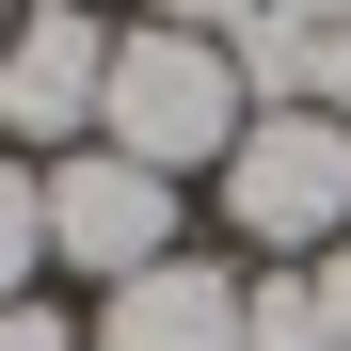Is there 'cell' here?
<instances>
[{
	"mask_svg": "<svg viewBox=\"0 0 351 351\" xmlns=\"http://www.w3.org/2000/svg\"><path fill=\"white\" fill-rule=\"evenodd\" d=\"M96 128H112V160H144V176H223V160H240V128H256L240 48H223V32H160V16H144L128 48H112Z\"/></svg>",
	"mask_w": 351,
	"mask_h": 351,
	"instance_id": "1",
	"label": "cell"
},
{
	"mask_svg": "<svg viewBox=\"0 0 351 351\" xmlns=\"http://www.w3.org/2000/svg\"><path fill=\"white\" fill-rule=\"evenodd\" d=\"M223 223H240L271 271H319L351 240V128L335 112H256L240 160H223Z\"/></svg>",
	"mask_w": 351,
	"mask_h": 351,
	"instance_id": "2",
	"label": "cell"
},
{
	"mask_svg": "<svg viewBox=\"0 0 351 351\" xmlns=\"http://www.w3.org/2000/svg\"><path fill=\"white\" fill-rule=\"evenodd\" d=\"M48 256H64V271H96V287H128V271H160V256H176V176H144V160H112V144H80V160H48Z\"/></svg>",
	"mask_w": 351,
	"mask_h": 351,
	"instance_id": "3",
	"label": "cell"
},
{
	"mask_svg": "<svg viewBox=\"0 0 351 351\" xmlns=\"http://www.w3.org/2000/svg\"><path fill=\"white\" fill-rule=\"evenodd\" d=\"M96 96H112V32L80 16V0H32V16L0 32V128L64 144V128H96Z\"/></svg>",
	"mask_w": 351,
	"mask_h": 351,
	"instance_id": "4",
	"label": "cell"
},
{
	"mask_svg": "<svg viewBox=\"0 0 351 351\" xmlns=\"http://www.w3.org/2000/svg\"><path fill=\"white\" fill-rule=\"evenodd\" d=\"M96 351H240V271L223 256H160L96 304Z\"/></svg>",
	"mask_w": 351,
	"mask_h": 351,
	"instance_id": "5",
	"label": "cell"
},
{
	"mask_svg": "<svg viewBox=\"0 0 351 351\" xmlns=\"http://www.w3.org/2000/svg\"><path fill=\"white\" fill-rule=\"evenodd\" d=\"M240 351H335L319 271H256V287H240Z\"/></svg>",
	"mask_w": 351,
	"mask_h": 351,
	"instance_id": "6",
	"label": "cell"
},
{
	"mask_svg": "<svg viewBox=\"0 0 351 351\" xmlns=\"http://www.w3.org/2000/svg\"><path fill=\"white\" fill-rule=\"evenodd\" d=\"M32 256H48V176L0 160V304H32Z\"/></svg>",
	"mask_w": 351,
	"mask_h": 351,
	"instance_id": "7",
	"label": "cell"
},
{
	"mask_svg": "<svg viewBox=\"0 0 351 351\" xmlns=\"http://www.w3.org/2000/svg\"><path fill=\"white\" fill-rule=\"evenodd\" d=\"M304 112H335V128H351V16L319 32V64H304Z\"/></svg>",
	"mask_w": 351,
	"mask_h": 351,
	"instance_id": "8",
	"label": "cell"
},
{
	"mask_svg": "<svg viewBox=\"0 0 351 351\" xmlns=\"http://www.w3.org/2000/svg\"><path fill=\"white\" fill-rule=\"evenodd\" d=\"M0 351H80V335H64V304H0Z\"/></svg>",
	"mask_w": 351,
	"mask_h": 351,
	"instance_id": "9",
	"label": "cell"
},
{
	"mask_svg": "<svg viewBox=\"0 0 351 351\" xmlns=\"http://www.w3.org/2000/svg\"><path fill=\"white\" fill-rule=\"evenodd\" d=\"M256 0H160V32H240Z\"/></svg>",
	"mask_w": 351,
	"mask_h": 351,
	"instance_id": "10",
	"label": "cell"
},
{
	"mask_svg": "<svg viewBox=\"0 0 351 351\" xmlns=\"http://www.w3.org/2000/svg\"><path fill=\"white\" fill-rule=\"evenodd\" d=\"M319 319H335V351H351V240L319 256Z\"/></svg>",
	"mask_w": 351,
	"mask_h": 351,
	"instance_id": "11",
	"label": "cell"
},
{
	"mask_svg": "<svg viewBox=\"0 0 351 351\" xmlns=\"http://www.w3.org/2000/svg\"><path fill=\"white\" fill-rule=\"evenodd\" d=\"M256 16H287V32H335V16H351V0H256Z\"/></svg>",
	"mask_w": 351,
	"mask_h": 351,
	"instance_id": "12",
	"label": "cell"
},
{
	"mask_svg": "<svg viewBox=\"0 0 351 351\" xmlns=\"http://www.w3.org/2000/svg\"><path fill=\"white\" fill-rule=\"evenodd\" d=\"M16 16H32V0H0V32H16Z\"/></svg>",
	"mask_w": 351,
	"mask_h": 351,
	"instance_id": "13",
	"label": "cell"
}]
</instances>
